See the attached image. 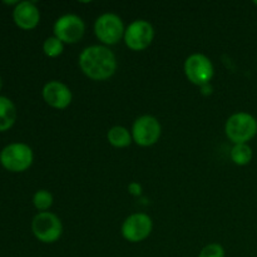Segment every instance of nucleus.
Masks as SVG:
<instances>
[{"label":"nucleus","instance_id":"15","mask_svg":"<svg viewBox=\"0 0 257 257\" xmlns=\"http://www.w3.org/2000/svg\"><path fill=\"white\" fill-rule=\"evenodd\" d=\"M231 160L237 166H246L252 160V150L247 143H240V145H233L231 148Z\"/></svg>","mask_w":257,"mask_h":257},{"label":"nucleus","instance_id":"14","mask_svg":"<svg viewBox=\"0 0 257 257\" xmlns=\"http://www.w3.org/2000/svg\"><path fill=\"white\" fill-rule=\"evenodd\" d=\"M107 140L115 148H124L132 143V133L122 125H114L107 133Z\"/></svg>","mask_w":257,"mask_h":257},{"label":"nucleus","instance_id":"5","mask_svg":"<svg viewBox=\"0 0 257 257\" xmlns=\"http://www.w3.org/2000/svg\"><path fill=\"white\" fill-rule=\"evenodd\" d=\"M125 28L122 19L112 13L100 15L94 23L95 37L105 45H114L124 37Z\"/></svg>","mask_w":257,"mask_h":257},{"label":"nucleus","instance_id":"7","mask_svg":"<svg viewBox=\"0 0 257 257\" xmlns=\"http://www.w3.org/2000/svg\"><path fill=\"white\" fill-rule=\"evenodd\" d=\"M185 74L191 83L203 87L210 84V80L215 74V68L210 58L206 57L205 54L196 53L186 59Z\"/></svg>","mask_w":257,"mask_h":257},{"label":"nucleus","instance_id":"8","mask_svg":"<svg viewBox=\"0 0 257 257\" xmlns=\"http://www.w3.org/2000/svg\"><path fill=\"white\" fill-rule=\"evenodd\" d=\"M124 43L131 50L141 52L147 49L155 38V29L152 24L143 19H137L131 23L124 32Z\"/></svg>","mask_w":257,"mask_h":257},{"label":"nucleus","instance_id":"13","mask_svg":"<svg viewBox=\"0 0 257 257\" xmlns=\"http://www.w3.org/2000/svg\"><path fill=\"white\" fill-rule=\"evenodd\" d=\"M17 120V108L7 97L0 95V132L10 130Z\"/></svg>","mask_w":257,"mask_h":257},{"label":"nucleus","instance_id":"4","mask_svg":"<svg viewBox=\"0 0 257 257\" xmlns=\"http://www.w3.org/2000/svg\"><path fill=\"white\" fill-rule=\"evenodd\" d=\"M32 231L43 243H54L63 233L62 221L52 212H39L32 221Z\"/></svg>","mask_w":257,"mask_h":257},{"label":"nucleus","instance_id":"11","mask_svg":"<svg viewBox=\"0 0 257 257\" xmlns=\"http://www.w3.org/2000/svg\"><path fill=\"white\" fill-rule=\"evenodd\" d=\"M43 98L45 103L55 109H65L72 103V92L64 83L50 80L43 87Z\"/></svg>","mask_w":257,"mask_h":257},{"label":"nucleus","instance_id":"18","mask_svg":"<svg viewBox=\"0 0 257 257\" xmlns=\"http://www.w3.org/2000/svg\"><path fill=\"white\" fill-rule=\"evenodd\" d=\"M198 257H225V248L220 243H208L201 250Z\"/></svg>","mask_w":257,"mask_h":257},{"label":"nucleus","instance_id":"10","mask_svg":"<svg viewBox=\"0 0 257 257\" xmlns=\"http://www.w3.org/2000/svg\"><path fill=\"white\" fill-rule=\"evenodd\" d=\"M153 228L152 218L142 212L128 216L122 225V236L132 243L145 241L151 235Z\"/></svg>","mask_w":257,"mask_h":257},{"label":"nucleus","instance_id":"20","mask_svg":"<svg viewBox=\"0 0 257 257\" xmlns=\"http://www.w3.org/2000/svg\"><path fill=\"white\" fill-rule=\"evenodd\" d=\"M3 87V80H2V77H0V89H2Z\"/></svg>","mask_w":257,"mask_h":257},{"label":"nucleus","instance_id":"12","mask_svg":"<svg viewBox=\"0 0 257 257\" xmlns=\"http://www.w3.org/2000/svg\"><path fill=\"white\" fill-rule=\"evenodd\" d=\"M13 19L20 29L32 30L39 24V9L33 2H19L13 12Z\"/></svg>","mask_w":257,"mask_h":257},{"label":"nucleus","instance_id":"3","mask_svg":"<svg viewBox=\"0 0 257 257\" xmlns=\"http://www.w3.org/2000/svg\"><path fill=\"white\" fill-rule=\"evenodd\" d=\"M34 155L25 143H12L0 152V163L10 172H24L32 166Z\"/></svg>","mask_w":257,"mask_h":257},{"label":"nucleus","instance_id":"1","mask_svg":"<svg viewBox=\"0 0 257 257\" xmlns=\"http://www.w3.org/2000/svg\"><path fill=\"white\" fill-rule=\"evenodd\" d=\"M82 72L92 80L109 79L117 70V59L109 48L104 45H90L79 55Z\"/></svg>","mask_w":257,"mask_h":257},{"label":"nucleus","instance_id":"21","mask_svg":"<svg viewBox=\"0 0 257 257\" xmlns=\"http://www.w3.org/2000/svg\"><path fill=\"white\" fill-rule=\"evenodd\" d=\"M253 4H255V5H257V0H255V2H253Z\"/></svg>","mask_w":257,"mask_h":257},{"label":"nucleus","instance_id":"9","mask_svg":"<svg viewBox=\"0 0 257 257\" xmlns=\"http://www.w3.org/2000/svg\"><path fill=\"white\" fill-rule=\"evenodd\" d=\"M54 37L67 44H75L83 38L85 24L82 18L75 14H65L58 18L53 27Z\"/></svg>","mask_w":257,"mask_h":257},{"label":"nucleus","instance_id":"19","mask_svg":"<svg viewBox=\"0 0 257 257\" xmlns=\"http://www.w3.org/2000/svg\"><path fill=\"white\" fill-rule=\"evenodd\" d=\"M128 192L135 197H138V196L142 195V186L138 182H131L128 185Z\"/></svg>","mask_w":257,"mask_h":257},{"label":"nucleus","instance_id":"16","mask_svg":"<svg viewBox=\"0 0 257 257\" xmlns=\"http://www.w3.org/2000/svg\"><path fill=\"white\" fill-rule=\"evenodd\" d=\"M33 203L35 208L42 212H47L53 205V195L47 190H39L33 196Z\"/></svg>","mask_w":257,"mask_h":257},{"label":"nucleus","instance_id":"2","mask_svg":"<svg viewBox=\"0 0 257 257\" xmlns=\"http://www.w3.org/2000/svg\"><path fill=\"white\" fill-rule=\"evenodd\" d=\"M225 132L233 145L247 143L257 135V119L250 113H235L226 122Z\"/></svg>","mask_w":257,"mask_h":257},{"label":"nucleus","instance_id":"6","mask_svg":"<svg viewBox=\"0 0 257 257\" xmlns=\"http://www.w3.org/2000/svg\"><path fill=\"white\" fill-rule=\"evenodd\" d=\"M162 127L160 120L150 114L141 115L135 120L132 127V138L136 145L150 147L156 145L161 137Z\"/></svg>","mask_w":257,"mask_h":257},{"label":"nucleus","instance_id":"17","mask_svg":"<svg viewBox=\"0 0 257 257\" xmlns=\"http://www.w3.org/2000/svg\"><path fill=\"white\" fill-rule=\"evenodd\" d=\"M43 50L47 57L57 58L64 50V43L60 42L57 37H49L45 39L44 44H43Z\"/></svg>","mask_w":257,"mask_h":257}]
</instances>
